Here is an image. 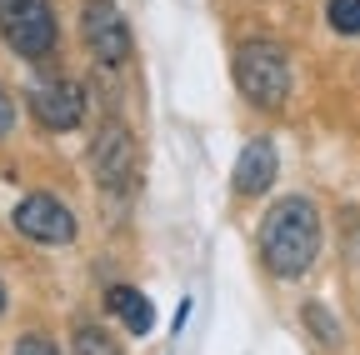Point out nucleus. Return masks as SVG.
<instances>
[{
  "mask_svg": "<svg viewBox=\"0 0 360 355\" xmlns=\"http://www.w3.org/2000/svg\"><path fill=\"white\" fill-rule=\"evenodd\" d=\"M30 115L45 130H75L85 120V91L70 80H35L30 85Z\"/></svg>",
  "mask_w": 360,
  "mask_h": 355,
  "instance_id": "nucleus-7",
  "label": "nucleus"
},
{
  "mask_svg": "<svg viewBox=\"0 0 360 355\" xmlns=\"http://www.w3.org/2000/svg\"><path fill=\"white\" fill-rule=\"evenodd\" d=\"M70 345H75L70 355H125V350L115 345V335H110V330H101L96 321H80V325H75V335H70Z\"/></svg>",
  "mask_w": 360,
  "mask_h": 355,
  "instance_id": "nucleus-10",
  "label": "nucleus"
},
{
  "mask_svg": "<svg viewBox=\"0 0 360 355\" xmlns=\"http://www.w3.org/2000/svg\"><path fill=\"white\" fill-rule=\"evenodd\" d=\"M315 255H321V215H315V205L300 195L270 205L260 226V260L270 265V276L300 280L315 265Z\"/></svg>",
  "mask_w": 360,
  "mask_h": 355,
  "instance_id": "nucleus-1",
  "label": "nucleus"
},
{
  "mask_svg": "<svg viewBox=\"0 0 360 355\" xmlns=\"http://www.w3.org/2000/svg\"><path fill=\"white\" fill-rule=\"evenodd\" d=\"M15 355H56V345L45 340V335H20V345H15Z\"/></svg>",
  "mask_w": 360,
  "mask_h": 355,
  "instance_id": "nucleus-13",
  "label": "nucleus"
},
{
  "mask_svg": "<svg viewBox=\"0 0 360 355\" xmlns=\"http://www.w3.org/2000/svg\"><path fill=\"white\" fill-rule=\"evenodd\" d=\"M0 40L25 60L51 56L56 51V11H51V0H0Z\"/></svg>",
  "mask_w": 360,
  "mask_h": 355,
  "instance_id": "nucleus-3",
  "label": "nucleus"
},
{
  "mask_svg": "<svg viewBox=\"0 0 360 355\" xmlns=\"http://www.w3.org/2000/svg\"><path fill=\"white\" fill-rule=\"evenodd\" d=\"M330 25L340 35H360V0H330Z\"/></svg>",
  "mask_w": 360,
  "mask_h": 355,
  "instance_id": "nucleus-11",
  "label": "nucleus"
},
{
  "mask_svg": "<svg viewBox=\"0 0 360 355\" xmlns=\"http://www.w3.org/2000/svg\"><path fill=\"white\" fill-rule=\"evenodd\" d=\"M276 146H270L265 136H250L236 155V191L240 195H265L270 186H276Z\"/></svg>",
  "mask_w": 360,
  "mask_h": 355,
  "instance_id": "nucleus-8",
  "label": "nucleus"
},
{
  "mask_svg": "<svg viewBox=\"0 0 360 355\" xmlns=\"http://www.w3.org/2000/svg\"><path fill=\"white\" fill-rule=\"evenodd\" d=\"M0 310H6V290H0Z\"/></svg>",
  "mask_w": 360,
  "mask_h": 355,
  "instance_id": "nucleus-15",
  "label": "nucleus"
},
{
  "mask_svg": "<svg viewBox=\"0 0 360 355\" xmlns=\"http://www.w3.org/2000/svg\"><path fill=\"white\" fill-rule=\"evenodd\" d=\"M80 35H85V51L96 56L105 70L125 65V56H130V25H125V15H120L115 0H85Z\"/></svg>",
  "mask_w": 360,
  "mask_h": 355,
  "instance_id": "nucleus-4",
  "label": "nucleus"
},
{
  "mask_svg": "<svg viewBox=\"0 0 360 355\" xmlns=\"http://www.w3.org/2000/svg\"><path fill=\"white\" fill-rule=\"evenodd\" d=\"M90 165H96V181L105 191H130L135 175H141V150L125 125H105L96 146H90Z\"/></svg>",
  "mask_w": 360,
  "mask_h": 355,
  "instance_id": "nucleus-5",
  "label": "nucleus"
},
{
  "mask_svg": "<svg viewBox=\"0 0 360 355\" xmlns=\"http://www.w3.org/2000/svg\"><path fill=\"white\" fill-rule=\"evenodd\" d=\"M305 316H310V325H315V335H321V340H326L330 350L340 345V330L330 325V316H326V310H321V305H310V310H305Z\"/></svg>",
  "mask_w": 360,
  "mask_h": 355,
  "instance_id": "nucleus-12",
  "label": "nucleus"
},
{
  "mask_svg": "<svg viewBox=\"0 0 360 355\" xmlns=\"http://www.w3.org/2000/svg\"><path fill=\"white\" fill-rule=\"evenodd\" d=\"M105 305H110V316L125 325V335H150L155 310H150V300H146L141 290H135V285H110Z\"/></svg>",
  "mask_w": 360,
  "mask_h": 355,
  "instance_id": "nucleus-9",
  "label": "nucleus"
},
{
  "mask_svg": "<svg viewBox=\"0 0 360 355\" xmlns=\"http://www.w3.org/2000/svg\"><path fill=\"white\" fill-rule=\"evenodd\" d=\"M236 85L260 110L285 105V96H290V56L276 46V40H245L236 51Z\"/></svg>",
  "mask_w": 360,
  "mask_h": 355,
  "instance_id": "nucleus-2",
  "label": "nucleus"
},
{
  "mask_svg": "<svg viewBox=\"0 0 360 355\" xmlns=\"http://www.w3.org/2000/svg\"><path fill=\"white\" fill-rule=\"evenodd\" d=\"M15 231L35 245H70L75 240V215L56 195H25L15 205Z\"/></svg>",
  "mask_w": 360,
  "mask_h": 355,
  "instance_id": "nucleus-6",
  "label": "nucleus"
},
{
  "mask_svg": "<svg viewBox=\"0 0 360 355\" xmlns=\"http://www.w3.org/2000/svg\"><path fill=\"white\" fill-rule=\"evenodd\" d=\"M11 125H15V101H11L6 91H0V136H6Z\"/></svg>",
  "mask_w": 360,
  "mask_h": 355,
  "instance_id": "nucleus-14",
  "label": "nucleus"
}]
</instances>
